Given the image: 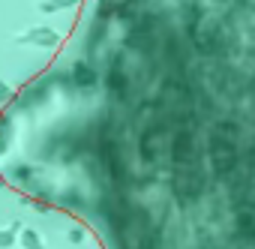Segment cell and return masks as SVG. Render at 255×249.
Returning <instances> with one entry per match:
<instances>
[{"label": "cell", "mask_w": 255, "mask_h": 249, "mask_svg": "<svg viewBox=\"0 0 255 249\" xmlns=\"http://www.w3.org/2000/svg\"><path fill=\"white\" fill-rule=\"evenodd\" d=\"M78 0H42L39 12H63V9H75Z\"/></svg>", "instance_id": "cell-3"}, {"label": "cell", "mask_w": 255, "mask_h": 249, "mask_svg": "<svg viewBox=\"0 0 255 249\" xmlns=\"http://www.w3.org/2000/svg\"><path fill=\"white\" fill-rule=\"evenodd\" d=\"M195 57L174 24L147 57L96 60L87 93L24 84L0 111V177L84 222L102 249H255V9Z\"/></svg>", "instance_id": "cell-1"}, {"label": "cell", "mask_w": 255, "mask_h": 249, "mask_svg": "<svg viewBox=\"0 0 255 249\" xmlns=\"http://www.w3.org/2000/svg\"><path fill=\"white\" fill-rule=\"evenodd\" d=\"M21 42H30V45H42V48H51L60 42V33L54 27H33L21 36Z\"/></svg>", "instance_id": "cell-2"}, {"label": "cell", "mask_w": 255, "mask_h": 249, "mask_svg": "<svg viewBox=\"0 0 255 249\" xmlns=\"http://www.w3.org/2000/svg\"><path fill=\"white\" fill-rule=\"evenodd\" d=\"M123 3H129V6H138V9H141V6L147 3V0H123Z\"/></svg>", "instance_id": "cell-4"}]
</instances>
